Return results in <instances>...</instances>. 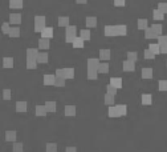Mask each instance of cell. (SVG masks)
Here are the masks:
<instances>
[{"mask_svg":"<svg viewBox=\"0 0 167 152\" xmlns=\"http://www.w3.org/2000/svg\"><path fill=\"white\" fill-rule=\"evenodd\" d=\"M35 114H36V116H38V117H44V116L48 114V110H47L45 105L37 104V105L35 107Z\"/></svg>","mask_w":167,"mask_h":152,"instance_id":"13","label":"cell"},{"mask_svg":"<svg viewBox=\"0 0 167 152\" xmlns=\"http://www.w3.org/2000/svg\"><path fill=\"white\" fill-rule=\"evenodd\" d=\"M158 90L160 92H167V80H159L158 81Z\"/></svg>","mask_w":167,"mask_h":152,"instance_id":"41","label":"cell"},{"mask_svg":"<svg viewBox=\"0 0 167 152\" xmlns=\"http://www.w3.org/2000/svg\"><path fill=\"white\" fill-rule=\"evenodd\" d=\"M77 37V27L76 26H69L65 28V42L68 44H73V42Z\"/></svg>","mask_w":167,"mask_h":152,"instance_id":"2","label":"cell"},{"mask_svg":"<svg viewBox=\"0 0 167 152\" xmlns=\"http://www.w3.org/2000/svg\"><path fill=\"white\" fill-rule=\"evenodd\" d=\"M65 81H66V79H64V77H56V83H55V87H58V88H61V87H65Z\"/></svg>","mask_w":167,"mask_h":152,"instance_id":"46","label":"cell"},{"mask_svg":"<svg viewBox=\"0 0 167 152\" xmlns=\"http://www.w3.org/2000/svg\"><path fill=\"white\" fill-rule=\"evenodd\" d=\"M115 105H117V108H118V111H120L121 117L127 115V105L126 104H115Z\"/></svg>","mask_w":167,"mask_h":152,"instance_id":"38","label":"cell"},{"mask_svg":"<svg viewBox=\"0 0 167 152\" xmlns=\"http://www.w3.org/2000/svg\"><path fill=\"white\" fill-rule=\"evenodd\" d=\"M40 51L37 48H28L27 50V61H37Z\"/></svg>","mask_w":167,"mask_h":152,"instance_id":"4","label":"cell"},{"mask_svg":"<svg viewBox=\"0 0 167 152\" xmlns=\"http://www.w3.org/2000/svg\"><path fill=\"white\" fill-rule=\"evenodd\" d=\"M76 3H77V4H86L88 0H76Z\"/></svg>","mask_w":167,"mask_h":152,"instance_id":"54","label":"cell"},{"mask_svg":"<svg viewBox=\"0 0 167 152\" xmlns=\"http://www.w3.org/2000/svg\"><path fill=\"white\" fill-rule=\"evenodd\" d=\"M113 4H114L115 7H125L126 0H113Z\"/></svg>","mask_w":167,"mask_h":152,"instance_id":"51","label":"cell"},{"mask_svg":"<svg viewBox=\"0 0 167 152\" xmlns=\"http://www.w3.org/2000/svg\"><path fill=\"white\" fill-rule=\"evenodd\" d=\"M84 43H85V40H84V39H81L80 36H77L76 40L73 42L72 46H73V48H84V46H85Z\"/></svg>","mask_w":167,"mask_h":152,"instance_id":"34","label":"cell"},{"mask_svg":"<svg viewBox=\"0 0 167 152\" xmlns=\"http://www.w3.org/2000/svg\"><path fill=\"white\" fill-rule=\"evenodd\" d=\"M86 67H88V70H97L98 71V67H100V59H97V57H89L88 59V61H86Z\"/></svg>","mask_w":167,"mask_h":152,"instance_id":"5","label":"cell"},{"mask_svg":"<svg viewBox=\"0 0 167 152\" xmlns=\"http://www.w3.org/2000/svg\"><path fill=\"white\" fill-rule=\"evenodd\" d=\"M53 36H55V33H53V28L52 27H47L41 32V37H44V39H49V40H51Z\"/></svg>","mask_w":167,"mask_h":152,"instance_id":"22","label":"cell"},{"mask_svg":"<svg viewBox=\"0 0 167 152\" xmlns=\"http://www.w3.org/2000/svg\"><path fill=\"white\" fill-rule=\"evenodd\" d=\"M86 77H88V80H97V77H98V71H97V70H88Z\"/></svg>","mask_w":167,"mask_h":152,"instance_id":"32","label":"cell"},{"mask_svg":"<svg viewBox=\"0 0 167 152\" xmlns=\"http://www.w3.org/2000/svg\"><path fill=\"white\" fill-rule=\"evenodd\" d=\"M160 53H165V55H167V44L160 46Z\"/></svg>","mask_w":167,"mask_h":152,"instance_id":"52","label":"cell"},{"mask_svg":"<svg viewBox=\"0 0 167 152\" xmlns=\"http://www.w3.org/2000/svg\"><path fill=\"white\" fill-rule=\"evenodd\" d=\"M126 56H127V60H130L133 63H135L137 60H138V53H137L135 51H129L126 53Z\"/></svg>","mask_w":167,"mask_h":152,"instance_id":"35","label":"cell"},{"mask_svg":"<svg viewBox=\"0 0 167 152\" xmlns=\"http://www.w3.org/2000/svg\"><path fill=\"white\" fill-rule=\"evenodd\" d=\"M117 92H118V90H117L115 87H113L111 84H107V86H106V94H109V95H111V96H115Z\"/></svg>","mask_w":167,"mask_h":152,"instance_id":"40","label":"cell"},{"mask_svg":"<svg viewBox=\"0 0 167 152\" xmlns=\"http://www.w3.org/2000/svg\"><path fill=\"white\" fill-rule=\"evenodd\" d=\"M149 50L151 52H154L155 56L159 55V53H160V44H158V43H151V44H149Z\"/></svg>","mask_w":167,"mask_h":152,"instance_id":"30","label":"cell"},{"mask_svg":"<svg viewBox=\"0 0 167 152\" xmlns=\"http://www.w3.org/2000/svg\"><path fill=\"white\" fill-rule=\"evenodd\" d=\"M37 61H27V70H36Z\"/></svg>","mask_w":167,"mask_h":152,"instance_id":"50","label":"cell"},{"mask_svg":"<svg viewBox=\"0 0 167 152\" xmlns=\"http://www.w3.org/2000/svg\"><path fill=\"white\" fill-rule=\"evenodd\" d=\"M38 48H40V50H49V48H51V42H49V39H44V37L38 39Z\"/></svg>","mask_w":167,"mask_h":152,"instance_id":"17","label":"cell"},{"mask_svg":"<svg viewBox=\"0 0 167 152\" xmlns=\"http://www.w3.org/2000/svg\"><path fill=\"white\" fill-rule=\"evenodd\" d=\"M13 67V57L7 56L3 57V68H12Z\"/></svg>","mask_w":167,"mask_h":152,"instance_id":"31","label":"cell"},{"mask_svg":"<svg viewBox=\"0 0 167 152\" xmlns=\"http://www.w3.org/2000/svg\"><path fill=\"white\" fill-rule=\"evenodd\" d=\"M153 17H154V20H163L165 19V13H162L158 8L154 9L153 11Z\"/></svg>","mask_w":167,"mask_h":152,"instance_id":"36","label":"cell"},{"mask_svg":"<svg viewBox=\"0 0 167 152\" xmlns=\"http://www.w3.org/2000/svg\"><path fill=\"white\" fill-rule=\"evenodd\" d=\"M143 57L147 59V60H153V59L155 57V55H154V52H151L149 48H147V50H145V52H143Z\"/></svg>","mask_w":167,"mask_h":152,"instance_id":"45","label":"cell"},{"mask_svg":"<svg viewBox=\"0 0 167 152\" xmlns=\"http://www.w3.org/2000/svg\"><path fill=\"white\" fill-rule=\"evenodd\" d=\"M104 35L106 37L126 36L127 35V26L126 24H115V26L107 24V26H105V28H104Z\"/></svg>","mask_w":167,"mask_h":152,"instance_id":"1","label":"cell"},{"mask_svg":"<svg viewBox=\"0 0 167 152\" xmlns=\"http://www.w3.org/2000/svg\"><path fill=\"white\" fill-rule=\"evenodd\" d=\"M21 35V31H20V27L19 26H15V27H11V31H9L8 36L12 37V39H16V37H20Z\"/></svg>","mask_w":167,"mask_h":152,"instance_id":"19","label":"cell"},{"mask_svg":"<svg viewBox=\"0 0 167 152\" xmlns=\"http://www.w3.org/2000/svg\"><path fill=\"white\" fill-rule=\"evenodd\" d=\"M64 114H65V116H68V117H73V116H76V114H77V108H76V105H65V108H64Z\"/></svg>","mask_w":167,"mask_h":152,"instance_id":"11","label":"cell"},{"mask_svg":"<svg viewBox=\"0 0 167 152\" xmlns=\"http://www.w3.org/2000/svg\"><path fill=\"white\" fill-rule=\"evenodd\" d=\"M69 23H70V19L69 16H60L58 17V20H57V24H58V27H69Z\"/></svg>","mask_w":167,"mask_h":152,"instance_id":"21","label":"cell"},{"mask_svg":"<svg viewBox=\"0 0 167 152\" xmlns=\"http://www.w3.org/2000/svg\"><path fill=\"white\" fill-rule=\"evenodd\" d=\"M156 43L160 44V46H163V44H167V35H160L158 39H156Z\"/></svg>","mask_w":167,"mask_h":152,"instance_id":"49","label":"cell"},{"mask_svg":"<svg viewBox=\"0 0 167 152\" xmlns=\"http://www.w3.org/2000/svg\"><path fill=\"white\" fill-rule=\"evenodd\" d=\"M137 27H138V29H147L149 28V22H147V19H138L137 20Z\"/></svg>","mask_w":167,"mask_h":152,"instance_id":"27","label":"cell"},{"mask_svg":"<svg viewBox=\"0 0 167 152\" xmlns=\"http://www.w3.org/2000/svg\"><path fill=\"white\" fill-rule=\"evenodd\" d=\"M166 67H167V61H166Z\"/></svg>","mask_w":167,"mask_h":152,"instance_id":"55","label":"cell"},{"mask_svg":"<svg viewBox=\"0 0 167 152\" xmlns=\"http://www.w3.org/2000/svg\"><path fill=\"white\" fill-rule=\"evenodd\" d=\"M158 9L162 12V13H167V2H160L158 3Z\"/></svg>","mask_w":167,"mask_h":152,"instance_id":"47","label":"cell"},{"mask_svg":"<svg viewBox=\"0 0 167 152\" xmlns=\"http://www.w3.org/2000/svg\"><path fill=\"white\" fill-rule=\"evenodd\" d=\"M21 23V13H11L9 15V24L19 26Z\"/></svg>","mask_w":167,"mask_h":152,"instance_id":"14","label":"cell"},{"mask_svg":"<svg viewBox=\"0 0 167 152\" xmlns=\"http://www.w3.org/2000/svg\"><path fill=\"white\" fill-rule=\"evenodd\" d=\"M65 152H77V148L76 147H66Z\"/></svg>","mask_w":167,"mask_h":152,"instance_id":"53","label":"cell"},{"mask_svg":"<svg viewBox=\"0 0 167 152\" xmlns=\"http://www.w3.org/2000/svg\"><path fill=\"white\" fill-rule=\"evenodd\" d=\"M145 37H146V39H158L159 36L154 32V29H153V28L149 27L147 29H145Z\"/></svg>","mask_w":167,"mask_h":152,"instance_id":"28","label":"cell"},{"mask_svg":"<svg viewBox=\"0 0 167 152\" xmlns=\"http://www.w3.org/2000/svg\"><path fill=\"white\" fill-rule=\"evenodd\" d=\"M62 76H64V79H66V80L74 79V68L73 67L62 68Z\"/></svg>","mask_w":167,"mask_h":152,"instance_id":"6","label":"cell"},{"mask_svg":"<svg viewBox=\"0 0 167 152\" xmlns=\"http://www.w3.org/2000/svg\"><path fill=\"white\" fill-rule=\"evenodd\" d=\"M122 70L125 72H134L135 71V63H133L130 60H125L122 63Z\"/></svg>","mask_w":167,"mask_h":152,"instance_id":"8","label":"cell"},{"mask_svg":"<svg viewBox=\"0 0 167 152\" xmlns=\"http://www.w3.org/2000/svg\"><path fill=\"white\" fill-rule=\"evenodd\" d=\"M49 60V55L47 52H40L38 53V57H37V63L38 64H45Z\"/></svg>","mask_w":167,"mask_h":152,"instance_id":"26","label":"cell"},{"mask_svg":"<svg viewBox=\"0 0 167 152\" xmlns=\"http://www.w3.org/2000/svg\"><path fill=\"white\" fill-rule=\"evenodd\" d=\"M17 139V132L15 130H8L6 131V141H11V143H15Z\"/></svg>","mask_w":167,"mask_h":152,"instance_id":"12","label":"cell"},{"mask_svg":"<svg viewBox=\"0 0 167 152\" xmlns=\"http://www.w3.org/2000/svg\"><path fill=\"white\" fill-rule=\"evenodd\" d=\"M9 31H11V26H9V22H8V23L4 22V23L2 24V32L6 33V35H8Z\"/></svg>","mask_w":167,"mask_h":152,"instance_id":"48","label":"cell"},{"mask_svg":"<svg viewBox=\"0 0 167 152\" xmlns=\"http://www.w3.org/2000/svg\"><path fill=\"white\" fill-rule=\"evenodd\" d=\"M11 97H12V92L9 88H4L3 90V97L2 99L3 100H11Z\"/></svg>","mask_w":167,"mask_h":152,"instance_id":"42","label":"cell"},{"mask_svg":"<svg viewBox=\"0 0 167 152\" xmlns=\"http://www.w3.org/2000/svg\"><path fill=\"white\" fill-rule=\"evenodd\" d=\"M47 107V110H48V112H56V110H57V104H56V101H53V100H47L45 101V104H44Z\"/></svg>","mask_w":167,"mask_h":152,"instance_id":"25","label":"cell"},{"mask_svg":"<svg viewBox=\"0 0 167 152\" xmlns=\"http://www.w3.org/2000/svg\"><path fill=\"white\" fill-rule=\"evenodd\" d=\"M97 23H98V20H97V17L96 16H88L86 19H85V24H86V27L88 28H96L97 27Z\"/></svg>","mask_w":167,"mask_h":152,"instance_id":"16","label":"cell"},{"mask_svg":"<svg viewBox=\"0 0 167 152\" xmlns=\"http://www.w3.org/2000/svg\"><path fill=\"white\" fill-rule=\"evenodd\" d=\"M47 28L45 26V16H41V15H36L35 16V32L36 33H41L44 29Z\"/></svg>","mask_w":167,"mask_h":152,"instance_id":"3","label":"cell"},{"mask_svg":"<svg viewBox=\"0 0 167 152\" xmlns=\"http://www.w3.org/2000/svg\"><path fill=\"white\" fill-rule=\"evenodd\" d=\"M109 64L107 63H101L100 67H98V73H107L109 72Z\"/></svg>","mask_w":167,"mask_h":152,"instance_id":"37","label":"cell"},{"mask_svg":"<svg viewBox=\"0 0 167 152\" xmlns=\"http://www.w3.org/2000/svg\"><path fill=\"white\" fill-rule=\"evenodd\" d=\"M107 116L110 117V119H117V117H121V114L118 108H117V105H111L107 108Z\"/></svg>","mask_w":167,"mask_h":152,"instance_id":"7","label":"cell"},{"mask_svg":"<svg viewBox=\"0 0 167 152\" xmlns=\"http://www.w3.org/2000/svg\"><path fill=\"white\" fill-rule=\"evenodd\" d=\"M141 101L143 105H151L153 104V95L151 94H143L141 96Z\"/></svg>","mask_w":167,"mask_h":152,"instance_id":"18","label":"cell"},{"mask_svg":"<svg viewBox=\"0 0 167 152\" xmlns=\"http://www.w3.org/2000/svg\"><path fill=\"white\" fill-rule=\"evenodd\" d=\"M151 28L154 29V32H155L158 36H160V35H162V29H163V27H162V24L155 23V24H153V26H151Z\"/></svg>","mask_w":167,"mask_h":152,"instance_id":"43","label":"cell"},{"mask_svg":"<svg viewBox=\"0 0 167 152\" xmlns=\"http://www.w3.org/2000/svg\"><path fill=\"white\" fill-rule=\"evenodd\" d=\"M23 148H24V144L20 143V141H15L13 145H12L13 152H23Z\"/></svg>","mask_w":167,"mask_h":152,"instance_id":"39","label":"cell"},{"mask_svg":"<svg viewBox=\"0 0 167 152\" xmlns=\"http://www.w3.org/2000/svg\"><path fill=\"white\" fill-rule=\"evenodd\" d=\"M45 150H47V152H57V144L56 143H47Z\"/></svg>","mask_w":167,"mask_h":152,"instance_id":"44","label":"cell"},{"mask_svg":"<svg viewBox=\"0 0 167 152\" xmlns=\"http://www.w3.org/2000/svg\"><path fill=\"white\" fill-rule=\"evenodd\" d=\"M43 83H44V86H53L55 87V83H56V75H51V73H48V75L44 76V79H43Z\"/></svg>","mask_w":167,"mask_h":152,"instance_id":"9","label":"cell"},{"mask_svg":"<svg viewBox=\"0 0 167 152\" xmlns=\"http://www.w3.org/2000/svg\"><path fill=\"white\" fill-rule=\"evenodd\" d=\"M109 84H111L113 87H115L117 90H120V88H122V77H118V76L111 77Z\"/></svg>","mask_w":167,"mask_h":152,"instance_id":"23","label":"cell"},{"mask_svg":"<svg viewBox=\"0 0 167 152\" xmlns=\"http://www.w3.org/2000/svg\"><path fill=\"white\" fill-rule=\"evenodd\" d=\"M114 99H115V97H114V96H111V95H109V94H105V96H104L105 104H106V105H109V107L115 105V104H114Z\"/></svg>","mask_w":167,"mask_h":152,"instance_id":"33","label":"cell"},{"mask_svg":"<svg viewBox=\"0 0 167 152\" xmlns=\"http://www.w3.org/2000/svg\"><path fill=\"white\" fill-rule=\"evenodd\" d=\"M100 59L101 60H110L111 59V51L105 48V50H101L100 51Z\"/></svg>","mask_w":167,"mask_h":152,"instance_id":"24","label":"cell"},{"mask_svg":"<svg viewBox=\"0 0 167 152\" xmlns=\"http://www.w3.org/2000/svg\"><path fill=\"white\" fill-rule=\"evenodd\" d=\"M15 110H16V112H27L28 111V103L24 100L17 101L16 105H15Z\"/></svg>","mask_w":167,"mask_h":152,"instance_id":"15","label":"cell"},{"mask_svg":"<svg viewBox=\"0 0 167 152\" xmlns=\"http://www.w3.org/2000/svg\"><path fill=\"white\" fill-rule=\"evenodd\" d=\"M153 76H154V71H153L151 67L142 68V79L149 80V79H153Z\"/></svg>","mask_w":167,"mask_h":152,"instance_id":"10","label":"cell"},{"mask_svg":"<svg viewBox=\"0 0 167 152\" xmlns=\"http://www.w3.org/2000/svg\"><path fill=\"white\" fill-rule=\"evenodd\" d=\"M24 6V0H9V8L12 9H21Z\"/></svg>","mask_w":167,"mask_h":152,"instance_id":"20","label":"cell"},{"mask_svg":"<svg viewBox=\"0 0 167 152\" xmlns=\"http://www.w3.org/2000/svg\"><path fill=\"white\" fill-rule=\"evenodd\" d=\"M80 37H81V39H84L85 42L90 40V37H92L90 29H89V28H86V29H81V31H80Z\"/></svg>","mask_w":167,"mask_h":152,"instance_id":"29","label":"cell"}]
</instances>
